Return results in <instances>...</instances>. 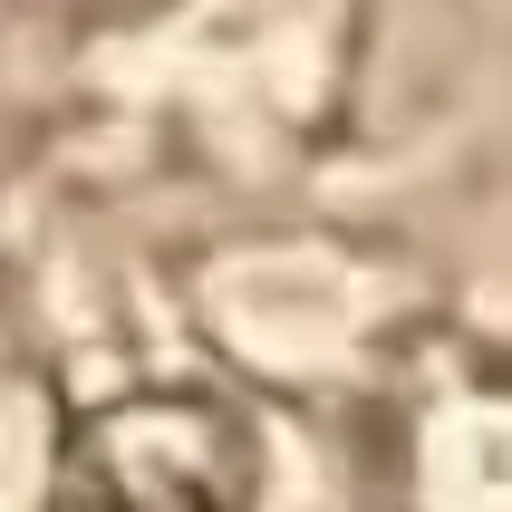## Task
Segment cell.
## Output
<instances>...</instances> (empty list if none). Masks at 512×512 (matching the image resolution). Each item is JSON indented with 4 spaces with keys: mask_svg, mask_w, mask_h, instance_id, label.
Segmentation results:
<instances>
[{
    "mask_svg": "<svg viewBox=\"0 0 512 512\" xmlns=\"http://www.w3.org/2000/svg\"><path fill=\"white\" fill-rule=\"evenodd\" d=\"M252 426L213 397H126L68 445L49 512H252Z\"/></svg>",
    "mask_w": 512,
    "mask_h": 512,
    "instance_id": "6da1fadb",
    "label": "cell"
}]
</instances>
